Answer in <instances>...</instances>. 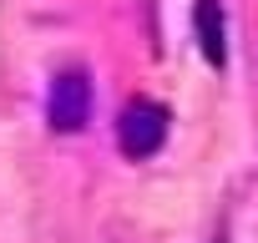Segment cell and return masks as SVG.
Segmentation results:
<instances>
[{"mask_svg":"<svg viewBox=\"0 0 258 243\" xmlns=\"http://www.w3.org/2000/svg\"><path fill=\"white\" fill-rule=\"evenodd\" d=\"M192 26H198V46H203L208 66H223L228 61V46H223V6H218V0H198Z\"/></svg>","mask_w":258,"mask_h":243,"instance_id":"3957f363","label":"cell"},{"mask_svg":"<svg viewBox=\"0 0 258 243\" xmlns=\"http://www.w3.org/2000/svg\"><path fill=\"white\" fill-rule=\"evenodd\" d=\"M46 116H51L56 132H81L91 122V81H86V71H61L51 81Z\"/></svg>","mask_w":258,"mask_h":243,"instance_id":"7a4b0ae2","label":"cell"},{"mask_svg":"<svg viewBox=\"0 0 258 243\" xmlns=\"http://www.w3.org/2000/svg\"><path fill=\"white\" fill-rule=\"evenodd\" d=\"M116 142H121L126 157H137V162L157 157L162 142H167V111L157 101H132L121 111V122H116Z\"/></svg>","mask_w":258,"mask_h":243,"instance_id":"6da1fadb","label":"cell"}]
</instances>
